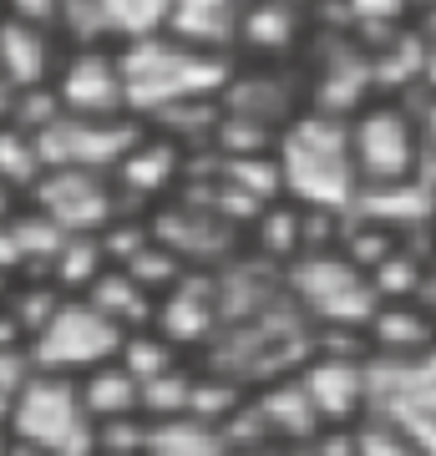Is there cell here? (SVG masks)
<instances>
[{"label": "cell", "instance_id": "1", "mask_svg": "<svg viewBox=\"0 0 436 456\" xmlns=\"http://www.w3.org/2000/svg\"><path fill=\"white\" fill-rule=\"evenodd\" d=\"M279 178H284V198L294 208L309 213H345L360 198V173L356 152H350V122L325 112H300L290 127L279 132Z\"/></svg>", "mask_w": 436, "mask_h": 456}, {"label": "cell", "instance_id": "2", "mask_svg": "<svg viewBox=\"0 0 436 456\" xmlns=\"http://www.w3.org/2000/svg\"><path fill=\"white\" fill-rule=\"evenodd\" d=\"M122 86H128V112L143 122H158L173 107L188 102H218L224 97L234 66L228 56H203V51L183 46L173 36H152L137 46H122Z\"/></svg>", "mask_w": 436, "mask_h": 456}, {"label": "cell", "instance_id": "3", "mask_svg": "<svg viewBox=\"0 0 436 456\" xmlns=\"http://www.w3.org/2000/svg\"><path fill=\"white\" fill-rule=\"evenodd\" d=\"M284 294L290 305L309 320V330H356L366 335V325L381 310V294H375L371 274L350 264L345 254H305L284 269Z\"/></svg>", "mask_w": 436, "mask_h": 456}, {"label": "cell", "instance_id": "4", "mask_svg": "<svg viewBox=\"0 0 436 456\" xmlns=\"http://www.w3.org/2000/svg\"><path fill=\"white\" fill-rule=\"evenodd\" d=\"M11 441L36 446L46 456H97V426L81 406L77 380L66 375H31L11 411Z\"/></svg>", "mask_w": 436, "mask_h": 456}, {"label": "cell", "instance_id": "5", "mask_svg": "<svg viewBox=\"0 0 436 456\" xmlns=\"http://www.w3.org/2000/svg\"><path fill=\"white\" fill-rule=\"evenodd\" d=\"M350 152H356L360 188H391V183L421 178V163H426L421 117L396 97H375L366 112L350 117Z\"/></svg>", "mask_w": 436, "mask_h": 456}, {"label": "cell", "instance_id": "6", "mask_svg": "<svg viewBox=\"0 0 436 456\" xmlns=\"http://www.w3.org/2000/svg\"><path fill=\"white\" fill-rule=\"evenodd\" d=\"M122 340H128V330H117L102 310H92L86 299H66L62 310L51 314V325L31 340V360L41 375L81 380V375L112 365L122 355Z\"/></svg>", "mask_w": 436, "mask_h": 456}, {"label": "cell", "instance_id": "7", "mask_svg": "<svg viewBox=\"0 0 436 456\" xmlns=\"http://www.w3.org/2000/svg\"><path fill=\"white\" fill-rule=\"evenodd\" d=\"M371 416L401 426L421 456H436V350L411 360L371 355Z\"/></svg>", "mask_w": 436, "mask_h": 456}, {"label": "cell", "instance_id": "8", "mask_svg": "<svg viewBox=\"0 0 436 456\" xmlns=\"http://www.w3.org/2000/svg\"><path fill=\"white\" fill-rule=\"evenodd\" d=\"M143 137L147 122L128 112V117H62L36 142H41L46 167H81V173H107L112 178Z\"/></svg>", "mask_w": 436, "mask_h": 456}, {"label": "cell", "instance_id": "9", "mask_svg": "<svg viewBox=\"0 0 436 456\" xmlns=\"http://www.w3.org/2000/svg\"><path fill=\"white\" fill-rule=\"evenodd\" d=\"M26 203L36 213H46L66 239H97L122 213L117 183L107 173H81V167H46V178L36 183V193Z\"/></svg>", "mask_w": 436, "mask_h": 456}, {"label": "cell", "instance_id": "10", "mask_svg": "<svg viewBox=\"0 0 436 456\" xmlns=\"http://www.w3.org/2000/svg\"><path fill=\"white\" fill-rule=\"evenodd\" d=\"M147 218H152V239H158L162 248H173L188 269L218 274V269H228V264L239 259V228L228 224L209 198L162 203V208H152Z\"/></svg>", "mask_w": 436, "mask_h": 456}, {"label": "cell", "instance_id": "11", "mask_svg": "<svg viewBox=\"0 0 436 456\" xmlns=\"http://www.w3.org/2000/svg\"><path fill=\"white\" fill-rule=\"evenodd\" d=\"M309 406L325 431H345L371 416V355H330L315 350L300 370Z\"/></svg>", "mask_w": 436, "mask_h": 456}, {"label": "cell", "instance_id": "12", "mask_svg": "<svg viewBox=\"0 0 436 456\" xmlns=\"http://www.w3.org/2000/svg\"><path fill=\"white\" fill-rule=\"evenodd\" d=\"M218 107L228 117H243V122H259V127H269V132H284L309 107L305 77L290 71V66H254V61L234 66Z\"/></svg>", "mask_w": 436, "mask_h": 456}, {"label": "cell", "instance_id": "13", "mask_svg": "<svg viewBox=\"0 0 436 456\" xmlns=\"http://www.w3.org/2000/svg\"><path fill=\"white\" fill-rule=\"evenodd\" d=\"M51 86H56L66 117H128V86H122L117 46L66 51V61Z\"/></svg>", "mask_w": 436, "mask_h": 456}, {"label": "cell", "instance_id": "14", "mask_svg": "<svg viewBox=\"0 0 436 456\" xmlns=\"http://www.w3.org/2000/svg\"><path fill=\"white\" fill-rule=\"evenodd\" d=\"M158 335L178 345L183 355L188 350H209L218 335H224V299H218V274H203V269H188L183 284L173 294L158 299V320H152Z\"/></svg>", "mask_w": 436, "mask_h": 456}, {"label": "cell", "instance_id": "15", "mask_svg": "<svg viewBox=\"0 0 436 456\" xmlns=\"http://www.w3.org/2000/svg\"><path fill=\"white\" fill-rule=\"evenodd\" d=\"M112 183H117L122 208L137 213V208H147V203L162 208V203H173V188L188 183V152L147 127V137L122 158V167L112 173Z\"/></svg>", "mask_w": 436, "mask_h": 456}, {"label": "cell", "instance_id": "16", "mask_svg": "<svg viewBox=\"0 0 436 456\" xmlns=\"http://www.w3.org/2000/svg\"><path fill=\"white\" fill-rule=\"evenodd\" d=\"M309 31H315L309 5H300V0H254V5H243L239 56H249L254 66H284L300 56Z\"/></svg>", "mask_w": 436, "mask_h": 456}, {"label": "cell", "instance_id": "17", "mask_svg": "<svg viewBox=\"0 0 436 456\" xmlns=\"http://www.w3.org/2000/svg\"><path fill=\"white\" fill-rule=\"evenodd\" d=\"M62 61H66L62 31H46V26H31V20L0 11V77L16 86V92L51 86L56 71H62Z\"/></svg>", "mask_w": 436, "mask_h": 456}, {"label": "cell", "instance_id": "18", "mask_svg": "<svg viewBox=\"0 0 436 456\" xmlns=\"http://www.w3.org/2000/svg\"><path fill=\"white\" fill-rule=\"evenodd\" d=\"M239 31H243V0H173L168 36L203 56L239 61Z\"/></svg>", "mask_w": 436, "mask_h": 456}, {"label": "cell", "instance_id": "19", "mask_svg": "<svg viewBox=\"0 0 436 456\" xmlns=\"http://www.w3.org/2000/svg\"><path fill=\"white\" fill-rule=\"evenodd\" d=\"M350 218L375 224V228H386V233L401 239L406 228L436 224V183L411 178V183H391V188H360Z\"/></svg>", "mask_w": 436, "mask_h": 456}, {"label": "cell", "instance_id": "20", "mask_svg": "<svg viewBox=\"0 0 436 456\" xmlns=\"http://www.w3.org/2000/svg\"><path fill=\"white\" fill-rule=\"evenodd\" d=\"M254 406H259V416H264V426H269V436L284 441V446H309V441L325 431L315 406H309L305 386H300V375H284V380L259 386Z\"/></svg>", "mask_w": 436, "mask_h": 456}, {"label": "cell", "instance_id": "21", "mask_svg": "<svg viewBox=\"0 0 436 456\" xmlns=\"http://www.w3.org/2000/svg\"><path fill=\"white\" fill-rule=\"evenodd\" d=\"M366 340H371L375 360H411L436 350V320L421 305H381L375 320L366 325Z\"/></svg>", "mask_w": 436, "mask_h": 456}, {"label": "cell", "instance_id": "22", "mask_svg": "<svg viewBox=\"0 0 436 456\" xmlns=\"http://www.w3.org/2000/svg\"><path fill=\"white\" fill-rule=\"evenodd\" d=\"M249 254L269 269H290L294 259H305V208H294L290 198H279L249 224Z\"/></svg>", "mask_w": 436, "mask_h": 456}, {"label": "cell", "instance_id": "23", "mask_svg": "<svg viewBox=\"0 0 436 456\" xmlns=\"http://www.w3.org/2000/svg\"><path fill=\"white\" fill-rule=\"evenodd\" d=\"M86 305L102 310L117 330H128V335L152 330V320H158V299H152V294H147L128 269H107V274L97 279V289L86 294Z\"/></svg>", "mask_w": 436, "mask_h": 456}, {"label": "cell", "instance_id": "24", "mask_svg": "<svg viewBox=\"0 0 436 456\" xmlns=\"http://www.w3.org/2000/svg\"><path fill=\"white\" fill-rule=\"evenodd\" d=\"M77 391H81V406H86L92 426L143 416V386H137L117 360H112V365H102V370H92V375H81Z\"/></svg>", "mask_w": 436, "mask_h": 456}, {"label": "cell", "instance_id": "25", "mask_svg": "<svg viewBox=\"0 0 436 456\" xmlns=\"http://www.w3.org/2000/svg\"><path fill=\"white\" fill-rule=\"evenodd\" d=\"M107 269H112V264L102 254V239H66V248L46 269V284L62 294V299H86Z\"/></svg>", "mask_w": 436, "mask_h": 456}, {"label": "cell", "instance_id": "26", "mask_svg": "<svg viewBox=\"0 0 436 456\" xmlns=\"http://www.w3.org/2000/svg\"><path fill=\"white\" fill-rule=\"evenodd\" d=\"M107 11V36L112 46H137V41H152V36H168V20H173V0H102Z\"/></svg>", "mask_w": 436, "mask_h": 456}, {"label": "cell", "instance_id": "27", "mask_svg": "<svg viewBox=\"0 0 436 456\" xmlns=\"http://www.w3.org/2000/svg\"><path fill=\"white\" fill-rule=\"evenodd\" d=\"M46 178V158H41V142L21 127H0V183L16 198H31L36 183Z\"/></svg>", "mask_w": 436, "mask_h": 456}, {"label": "cell", "instance_id": "28", "mask_svg": "<svg viewBox=\"0 0 436 456\" xmlns=\"http://www.w3.org/2000/svg\"><path fill=\"white\" fill-rule=\"evenodd\" d=\"M117 365H122L137 386H147V380L178 370V365H188V360H183V350L168 340V335H158V330H137V335H128V340H122Z\"/></svg>", "mask_w": 436, "mask_h": 456}, {"label": "cell", "instance_id": "29", "mask_svg": "<svg viewBox=\"0 0 436 456\" xmlns=\"http://www.w3.org/2000/svg\"><path fill=\"white\" fill-rule=\"evenodd\" d=\"M193 365H178V370L158 375L143 386V421L162 426V421H188V401H193Z\"/></svg>", "mask_w": 436, "mask_h": 456}, {"label": "cell", "instance_id": "30", "mask_svg": "<svg viewBox=\"0 0 436 456\" xmlns=\"http://www.w3.org/2000/svg\"><path fill=\"white\" fill-rule=\"evenodd\" d=\"M147 456H228V446H224V436H218L213 426L162 421V426H152Z\"/></svg>", "mask_w": 436, "mask_h": 456}, {"label": "cell", "instance_id": "31", "mask_svg": "<svg viewBox=\"0 0 436 456\" xmlns=\"http://www.w3.org/2000/svg\"><path fill=\"white\" fill-rule=\"evenodd\" d=\"M356 446H360V456H421L416 441L406 436L401 426L381 421V416H366L356 426Z\"/></svg>", "mask_w": 436, "mask_h": 456}, {"label": "cell", "instance_id": "32", "mask_svg": "<svg viewBox=\"0 0 436 456\" xmlns=\"http://www.w3.org/2000/svg\"><path fill=\"white\" fill-rule=\"evenodd\" d=\"M315 456H360L356 426H345V431H320V436H315Z\"/></svg>", "mask_w": 436, "mask_h": 456}, {"label": "cell", "instance_id": "33", "mask_svg": "<svg viewBox=\"0 0 436 456\" xmlns=\"http://www.w3.org/2000/svg\"><path fill=\"white\" fill-rule=\"evenodd\" d=\"M421 142H426V152H432V158H436V97H432V92H426V102H421Z\"/></svg>", "mask_w": 436, "mask_h": 456}, {"label": "cell", "instance_id": "34", "mask_svg": "<svg viewBox=\"0 0 436 456\" xmlns=\"http://www.w3.org/2000/svg\"><path fill=\"white\" fill-rule=\"evenodd\" d=\"M228 456H315V441H309V446H284V441H269V446H254V452H228Z\"/></svg>", "mask_w": 436, "mask_h": 456}, {"label": "cell", "instance_id": "35", "mask_svg": "<svg viewBox=\"0 0 436 456\" xmlns=\"http://www.w3.org/2000/svg\"><path fill=\"white\" fill-rule=\"evenodd\" d=\"M16 97H21V92L0 77V127H11V117H16Z\"/></svg>", "mask_w": 436, "mask_h": 456}, {"label": "cell", "instance_id": "36", "mask_svg": "<svg viewBox=\"0 0 436 456\" xmlns=\"http://www.w3.org/2000/svg\"><path fill=\"white\" fill-rule=\"evenodd\" d=\"M21 203H26V198H16L5 183H0V224H11V218L21 213Z\"/></svg>", "mask_w": 436, "mask_h": 456}, {"label": "cell", "instance_id": "37", "mask_svg": "<svg viewBox=\"0 0 436 456\" xmlns=\"http://www.w3.org/2000/svg\"><path fill=\"white\" fill-rule=\"evenodd\" d=\"M5 456H46V452H36V446H21V441H11V452Z\"/></svg>", "mask_w": 436, "mask_h": 456}, {"label": "cell", "instance_id": "38", "mask_svg": "<svg viewBox=\"0 0 436 456\" xmlns=\"http://www.w3.org/2000/svg\"><path fill=\"white\" fill-rule=\"evenodd\" d=\"M5 452H11V436H5V431H0V456H5Z\"/></svg>", "mask_w": 436, "mask_h": 456}]
</instances>
